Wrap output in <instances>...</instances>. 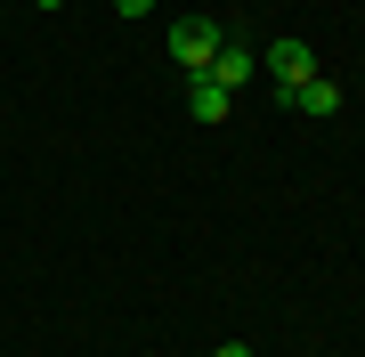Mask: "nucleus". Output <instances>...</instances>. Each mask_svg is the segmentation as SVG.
Wrapping results in <instances>:
<instances>
[{"label": "nucleus", "mask_w": 365, "mask_h": 357, "mask_svg": "<svg viewBox=\"0 0 365 357\" xmlns=\"http://www.w3.org/2000/svg\"><path fill=\"white\" fill-rule=\"evenodd\" d=\"M41 9H66V0H41Z\"/></svg>", "instance_id": "8"}, {"label": "nucleus", "mask_w": 365, "mask_h": 357, "mask_svg": "<svg viewBox=\"0 0 365 357\" xmlns=\"http://www.w3.org/2000/svg\"><path fill=\"white\" fill-rule=\"evenodd\" d=\"M211 357H252V341H220V349H211Z\"/></svg>", "instance_id": "7"}, {"label": "nucleus", "mask_w": 365, "mask_h": 357, "mask_svg": "<svg viewBox=\"0 0 365 357\" xmlns=\"http://www.w3.org/2000/svg\"><path fill=\"white\" fill-rule=\"evenodd\" d=\"M276 106H292V114H341V81L309 73V81H292V90H276Z\"/></svg>", "instance_id": "2"}, {"label": "nucleus", "mask_w": 365, "mask_h": 357, "mask_svg": "<svg viewBox=\"0 0 365 357\" xmlns=\"http://www.w3.org/2000/svg\"><path fill=\"white\" fill-rule=\"evenodd\" d=\"M252 73H260V57H252L244 41H220V57H211V81H220V90H244Z\"/></svg>", "instance_id": "5"}, {"label": "nucleus", "mask_w": 365, "mask_h": 357, "mask_svg": "<svg viewBox=\"0 0 365 357\" xmlns=\"http://www.w3.org/2000/svg\"><path fill=\"white\" fill-rule=\"evenodd\" d=\"M252 9H260V0H252Z\"/></svg>", "instance_id": "9"}, {"label": "nucleus", "mask_w": 365, "mask_h": 357, "mask_svg": "<svg viewBox=\"0 0 365 357\" xmlns=\"http://www.w3.org/2000/svg\"><path fill=\"white\" fill-rule=\"evenodd\" d=\"M220 41H227V33L211 25V16H179L163 49H170V66H179L187 81H195V73H211V57H220Z\"/></svg>", "instance_id": "1"}, {"label": "nucleus", "mask_w": 365, "mask_h": 357, "mask_svg": "<svg viewBox=\"0 0 365 357\" xmlns=\"http://www.w3.org/2000/svg\"><path fill=\"white\" fill-rule=\"evenodd\" d=\"M187 114H195V122H227L235 114V90H220L211 73H195V81H187Z\"/></svg>", "instance_id": "4"}, {"label": "nucleus", "mask_w": 365, "mask_h": 357, "mask_svg": "<svg viewBox=\"0 0 365 357\" xmlns=\"http://www.w3.org/2000/svg\"><path fill=\"white\" fill-rule=\"evenodd\" d=\"M309 73H317L309 41H268V81H276V90H292V81H309Z\"/></svg>", "instance_id": "3"}, {"label": "nucleus", "mask_w": 365, "mask_h": 357, "mask_svg": "<svg viewBox=\"0 0 365 357\" xmlns=\"http://www.w3.org/2000/svg\"><path fill=\"white\" fill-rule=\"evenodd\" d=\"M146 9H155V0H114V16H146Z\"/></svg>", "instance_id": "6"}]
</instances>
